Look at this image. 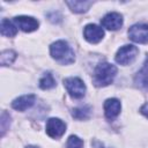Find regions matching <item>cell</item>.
<instances>
[{
	"label": "cell",
	"instance_id": "1",
	"mask_svg": "<svg viewBox=\"0 0 148 148\" xmlns=\"http://www.w3.org/2000/svg\"><path fill=\"white\" fill-rule=\"evenodd\" d=\"M50 52L53 59L62 65H68L74 62V51L65 40H58L50 46Z\"/></svg>",
	"mask_w": 148,
	"mask_h": 148
},
{
	"label": "cell",
	"instance_id": "2",
	"mask_svg": "<svg viewBox=\"0 0 148 148\" xmlns=\"http://www.w3.org/2000/svg\"><path fill=\"white\" fill-rule=\"evenodd\" d=\"M117 74V68L109 64V62H102L97 65L95 73H94V83L97 87H105L109 86L114 76Z\"/></svg>",
	"mask_w": 148,
	"mask_h": 148
},
{
	"label": "cell",
	"instance_id": "3",
	"mask_svg": "<svg viewBox=\"0 0 148 148\" xmlns=\"http://www.w3.org/2000/svg\"><path fill=\"white\" fill-rule=\"evenodd\" d=\"M64 86L66 87L68 94L73 98H81L86 94V86L83 81L79 77H68L64 80Z\"/></svg>",
	"mask_w": 148,
	"mask_h": 148
},
{
	"label": "cell",
	"instance_id": "4",
	"mask_svg": "<svg viewBox=\"0 0 148 148\" xmlns=\"http://www.w3.org/2000/svg\"><path fill=\"white\" fill-rule=\"evenodd\" d=\"M139 50L136 46L134 45H124L123 47H120L116 54V61L120 65H128L131 64L136 54H138Z\"/></svg>",
	"mask_w": 148,
	"mask_h": 148
},
{
	"label": "cell",
	"instance_id": "5",
	"mask_svg": "<svg viewBox=\"0 0 148 148\" xmlns=\"http://www.w3.org/2000/svg\"><path fill=\"white\" fill-rule=\"evenodd\" d=\"M128 37L135 43L147 44L148 43V25L147 24H134L128 29Z\"/></svg>",
	"mask_w": 148,
	"mask_h": 148
},
{
	"label": "cell",
	"instance_id": "6",
	"mask_svg": "<svg viewBox=\"0 0 148 148\" xmlns=\"http://www.w3.org/2000/svg\"><path fill=\"white\" fill-rule=\"evenodd\" d=\"M66 131V125L58 118H50L46 123V133L51 138H60Z\"/></svg>",
	"mask_w": 148,
	"mask_h": 148
},
{
	"label": "cell",
	"instance_id": "7",
	"mask_svg": "<svg viewBox=\"0 0 148 148\" xmlns=\"http://www.w3.org/2000/svg\"><path fill=\"white\" fill-rule=\"evenodd\" d=\"M83 36L86 40H88L89 43L96 44L101 42L102 38L104 37V30L96 24H88L83 30Z\"/></svg>",
	"mask_w": 148,
	"mask_h": 148
},
{
	"label": "cell",
	"instance_id": "8",
	"mask_svg": "<svg viewBox=\"0 0 148 148\" xmlns=\"http://www.w3.org/2000/svg\"><path fill=\"white\" fill-rule=\"evenodd\" d=\"M101 23L109 30H118L123 25V17L118 13H109L101 20Z\"/></svg>",
	"mask_w": 148,
	"mask_h": 148
},
{
	"label": "cell",
	"instance_id": "9",
	"mask_svg": "<svg viewBox=\"0 0 148 148\" xmlns=\"http://www.w3.org/2000/svg\"><path fill=\"white\" fill-rule=\"evenodd\" d=\"M14 22L24 32H31L38 28V21L31 16H16Z\"/></svg>",
	"mask_w": 148,
	"mask_h": 148
},
{
	"label": "cell",
	"instance_id": "10",
	"mask_svg": "<svg viewBox=\"0 0 148 148\" xmlns=\"http://www.w3.org/2000/svg\"><path fill=\"white\" fill-rule=\"evenodd\" d=\"M120 102L117 99V98H109L105 101L104 103V113H105V117L110 120L114 119L119 112H120Z\"/></svg>",
	"mask_w": 148,
	"mask_h": 148
},
{
	"label": "cell",
	"instance_id": "11",
	"mask_svg": "<svg viewBox=\"0 0 148 148\" xmlns=\"http://www.w3.org/2000/svg\"><path fill=\"white\" fill-rule=\"evenodd\" d=\"M35 99H36V96L35 95H24V96H21L16 99H14L12 102V106L13 109L17 110V111H24L27 109H29L30 106L34 105L35 103Z\"/></svg>",
	"mask_w": 148,
	"mask_h": 148
},
{
	"label": "cell",
	"instance_id": "12",
	"mask_svg": "<svg viewBox=\"0 0 148 148\" xmlns=\"http://www.w3.org/2000/svg\"><path fill=\"white\" fill-rule=\"evenodd\" d=\"M135 83L138 87L148 90V57L146 59L143 67L135 75Z\"/></svg>",
	"mask_w": 148,
	"mask_h": 148
},
{
	"label": "cell",
	"instance_id": "13",
	"mask_svg": "<svg viewBox=\"0 0 148 148\" xmlns=\"http://www.w3.org/2000/svg\"><path fill=\"white\" fill-rule=\"evenodd\" d=\"M69 8L75 12V13H83L87 12L89 9V7L92 5L91 1H79V0H74V1H67L66 2Z\"/></svg>",
	"mask_w": 148,
	"mask_h": 148
},
{
	"label": "cell",
	"instance_id": "14",
	"mask_svg": "<svg viewBox=\"0 0 148 148\" xmlns=\"http://www.w3.org/2000/svg\"><path fill=\"white\" fill-rule=\"evenodd\" d=\"M0 29H1V34L3 36H7V37H13L17 32L16 27L9 20H7V18H3L1 21V28Z\"/></svg>",
	"mask_w": 148,
	"mask_h": 148
},
{
	"label": "cell",
	"instance_id": "15",
	"mask_svg": "<svg viewBox=\"0 0 148 148\" xmlns=\"http://www.w3.org/2000/svg\"><path fill=\"white\" fill-rule=\"evenodd\" d=\"M54 86H56V81H54V79H53V76H52L51 73H45L44 76L39 80V87L42 89H44V90L51 89Z\"/></svg>",
	"mask_w": 148,
	"mask_h": 148
},
{
	"label": "cell",
	"instance_id": "16",
	"mask_svg": "<svg viewBox=\"0 0 148 148\" xmlns=\"http://www.w3.org/2000/svg\"><path fill=\"white\" fill-rule=\"evenodd\" d=\"M72 116L75 118V119H79V120H83V119H87L89 118L90 116V108L89 106H81V108H76L72 111Z\"/></svg>",
	"mask_w": 148,
	"mask_h": 148
},
{
	"label": "cell",
	"instance_id": "17",
	"mask_svg": "<svg viewBox=\"0 0 148 148\" xmlns=\"http://www.w3.org/2000/svg\"><path fill=\"white\" fill-rule=\"evenodd\" d=\"M15 58H16V53L14 51H10V50L2 51L1 54H0V64L2 66L9 65L15 60Z\"/></svg>",
	"mask_w": 148,
	"mask_h": 148
},
{
	"label": "cell",
	"instance_id": "18",
	"mask_svg": "<svg viewBox=\"0 0 148 148\" xmlns=\"http://www.w3.org/2000/svg\"><path fill=\"white\" fill-rule=\"evenodd\" d=\"M67 148H83V141L76 135H71L67 140Z\"/></svg>",
	"mask_w": 148,
	"mask_h": 148
},
{
	"label": "cell",
	"instance_id": "19",
	"mask_svg": "<svg viewBox=\"0 0 148 148\" xmlns=\"http://www.w3.org/2000/svg\"><path fill=\"white\" fill-rule=\"evenodd\" d=\"M7 120H9V114L7 113V112H2V114H1V135H3L5 134V131L7 130V126H6V123H7Z\"/></svg>",
	"mask_w": 148,
	"mask_h": 148
},
{
	"label": "cell",
	"instance_id": "20",
	"mask_svg": "<svg viewBox=\"0 0 148 148\" xmlns=\"http://www.w3.org/2000/svg\"><path fill=\"white\" fill-rule=\"evenodd\" d=\"M140 111H141V113H142L143 116H146V117L148 118V103H146V104H143V105L141 106V109H140Z\"/></svg>",
	"mask_w": 148,
	"mask_h": 148
},
{
	"label": "cell",
	"instance_id": "21",
	"mask_svg": "<svg viewBox=\"0 0 148 148\" xmlns=\"http://www.w3.org/2000/svg\"><path fill=\"white\" fill-rule=\"evenodd\" d=\"M27 148H38V147H35V146H28Z\"/></svg>",
	"mask_w": 148,
	"mask_h": 148
}]
</instances>
